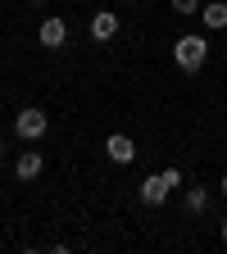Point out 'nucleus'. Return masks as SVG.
Masks as SVG:
<instances>
[{
    "mask_svg": "<svg viewBox=\"0 0 227 254\" xmlns=\"http://www.w3.org/2000/svg\"><path fill=\"white\" fill-rule=\"evenodd\" d=\"M223 195H227V173H223Z\"/></svg>",
    "mask_w": 227,
    "mask_h": 254,
    "instance_id": "f8f14e48",
    "label": "nucleus"
},
{
    "mask_svg": "<svg viewBox=\"0 0 227 254\" xmlns=\"http://www.w3.org/2000/svg\"><path fill=\"white\" fill-rule=\"evenodd\" d=\"M186 209H191V213H205V209H209V190H205V186H191V190H186Z\"/></svg>",
    "mask_w": 227,
    "mask_h": 254,
    "instance_id": "1a4fd4ad",
    "label": "nucleus"
},
{
    "mask_svg": "<svg viewBox=\"0 0 227 254\" xmlns=\"http://www.w3.org/2000/svg\"><path fill=\"white\" fill-rule=\"evenodd\" d=\"M41 168H46V159H41L37 150H23V154L14 159V177H18V182H32V177H41Z\"/></svg>",
    "mask_w": 227,
    "mask_h": 254,
    "instance_id": "39448f33",
    "label": "nucleus"
},
{
    "mask_svg": "<svg viewBox=\"0 0 227 254\" xmlns=\"http://www.w3.org/2000/svg\"><path fill=\"white\" fill-rule=\"evenodd\" d=\"M105 154L114 159V164H132V159H137V141L123 136V132H114V136L105 141Z\"/></svg>",
    "mask_w": 227,
    "mask_h": 254,
    "instance_id": "20e7f679",
    "label": "nucleus"
},
{
    "mask_svg": "<svg viewBox=\"0 0 227 254\" xmlns=\"http://www.w3.org/2000/svg\"><path fill=\"white\" fill-rule=\"evenodd\" d=\"M91 37H95V41H114V37H118V14H114V9H100V14L91 18Z\"/></svg>",
    "mask_w": 227,
    "mask_h": 254,
    "instance_id": "423d86ee",
    "label": "nucleus"
},
{
    "mask_svg": "<svg viewBox=\"0 0 227 254\" xmlns=\"http://www.w3.org/2000/svg\"><path fill=\"white\" fill-rule=\"evenodd\" d=\"M37 37H41V46H46V50H59L64 41H69V27H64V18H46Z\"/></svg>",
    "mask_w": 227,
    "mask_h": 254,
    "instance_id": "0eeeda50",
    "label": "nucleus"
},
{
    "mask_svg": "<svg viewBox=\"0 0 227 254\" xmlns=\"http://www.w3.org/2000/svg\"><path fill=\"white\" fill-rule=\"evenodd\" d=\"M200 5H205V0H173V14L191 18V14H200Z\"/></svg>",
    "mask_w": 227,
    "mask_h": 254,
    "instance_id": "9d476101",
    "label": "nucleus"
},
{
    "mask_svg": "<svg viewBox=\"0 0 227 254\" xmlns=\"http://www.w3.org/2000/svg\"><path fill=\"white\" fill-rule=\"evenodd\" d=\"M27 5H46V0H27Z\"/></svg>",
    "mask_w": 227,
    "mask_h": 254,
    "instance_id": "ddd939ff",
    "label": "nucleus"
},
{
    "mask_svg": "<svg viewBox=\"0 0 227 254\" xmlns=\"http://www.w3.org/2000/svg\"><path fill=\"white\" fill-rule=\"evenodd\" d=\"M173 59H177V68H182V73H200V68H205V59H209V41L200 37V32H186V37L173 41Z\"/></svg>",
    "mask_w": 227,
    "mask_h": 254,
    "instance_id": "f257e3e1",
    "label": "nucleus"
},
{
    "mask_svg": "<svg viewBox=\"0 0 227 254\" xmlns=\"http://www.w3.org/2000/svg\"><path fill=\"white\" fill-rule=\"evenodd\" d=\"M173 186H182V173H177V168H164V173H150L137 190H141L146 204H164V200L173 195Z\"/></svg>",
    "mask_w": 227,
    "mask_h": 254,
    "instance_id": "f03ea898",
    "label": "nucleus"
},
{
    "mask_svg": "<svg viewBox=\"0 0 227 254\" xmlns=\"http://www.w3.org/2000/svg\"><path fill=\"white\" fill-rule=\"evenodd\" d=\"M223 245H227V218H223Z\"/></svg>",
    "mask_w": 227,
    "mask_h": 254,
    "instance_id": "9b49d317",
    "label": "nucleus"
},
{
    "mask_svg": "<svg viewBox=\"0 0 227 254\" xmlns=\"http://www.w3.org/2000/svg\"><path fill=\"white\" fill-rule=\"evenodd\" d=\"M14 136H18V141H41V136H46V114H41V109H18Z\"/></svg>",
    "mask_w": 227,
    "mask_h": 254,
    "instance_id": "7ed1b4c3",
    "label": "nucleus"
},
{
    "mask_svg": "<svg viewBox=\"0 0 227 254\" xmlns=\"http://www.w3.org/2000/svg\"><path fill=\"white\" fill-rule=\"evenodd\" d=\"M132 5H141V0H132Z\"/></svg>",
    "mask_w": 227,
    "mask_h": 254,
    "instance_id": "4468645a",
    "label": "nucleus"
},
{
    "mask_svg": "<svg viewBox=\"0 0 227 254\" xmlns=\"http://www.w3.org/2000/svg\"><path fill=\"white\" fill-rule=\"evenodd\" d=\"M200 23L209 32H223L227 27V0H209V5H200Z\"/></svg>",
    "mask_w": 227,
    "mask_h": 254,
    "instance_id": "6e6552de",
    "label": "nucleus"
}]
</instances>
